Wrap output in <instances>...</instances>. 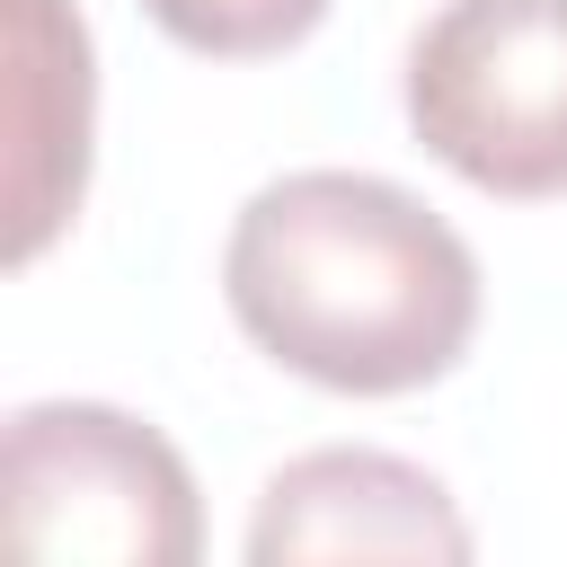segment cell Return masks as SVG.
I'll return each mask as SVG.
<instances>
[{
	"label": "cell",
	"mask_w": 567,
	"mask_h": 567,
	"mask_svg": "<svg viewBox=\"0 0 567 567\" xmlns=\"http://www.w3.org/2000/svg\"><path fill=\"white\" fill-rule=\"evenodd\" d=\"M142 18L186 44V53H213V62H266V53H292L328 0H142Z\"/></svg>",
	"instance_id": "obj_6"
},
{
	"label": "cell",
	"mask_w": 567,
	"mask_h": 567,
	"mask_svg": "<svg viewBox=\"0 0 567 567\" xmlns=\"http://www.w3.org/2000/svg\"><path fill=\"white\" fill-rule=\"evenodd\" d=\"M0 540L27 567H186L204 505L186 452L97 399H35L0 443Z\"/></svg>",
	"instance_id": "obj_2"
},
{
	"label": "cell",
	"mask_w": 567,
	"mask_h": 567,
	"mask_svg": "<svg viewBox=\"0 0 567 567\" xmlns=\"http://www.w3.org/2000/svg\"><path fill=\"white\" fill-rule=\"evenodd\" d=\"M221 301L284 372L337 399H408L470 354L478 257L399 177L292 168L239 204Z\"/></svg>",
	"instance_id": "obj_1"
},
{
	"label": "cell",
	"mask_w": 567,
	"mask_h": 567,
	"mask_svg": "<svg viewBox=\"0 0 567 567\" xmlns=\"http://www.w3.org/2000/svg\"><path fill=\"white\" fill-rule=\"evenodd\" d=\"M408 124L478 195H567V0H443L408 44Z\"/></svg>",
	"instance_id": "obj_3"
},
{
	"label": "cell",
	"mask_w": 567,
	"mask_h": 567,
	"mask_svg": "<svg viewBox=\"0 0 567 567\" xmlns=\"http://www.w3.org/2000/svg\"><path fill=\"white\" fill-rule=\"evenodd\" d=\"M248 558L257 567H301V558H434L461 567L470 558V523L443 496L434 470L372 452V443H328L301 452L266 478L257 523H248Z\"/></svg>",
	"instance_id": "obj_4"
},
{
	"label": "cell",
	"mask_w": 567,
	"mask_h": 567,
	"mask_svg": "<svg viewBox=\"0 0 567 567\" xmlns=\"http://www.w3.org/2000/svg\"><path fill=\"white\" fill-rule=\"evenodd\" d=\"M9 266H35L89 186V27L71 0H9Z\"/></svg>",
	"instance_id": "obj_5"
}]
</instances>
